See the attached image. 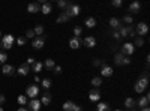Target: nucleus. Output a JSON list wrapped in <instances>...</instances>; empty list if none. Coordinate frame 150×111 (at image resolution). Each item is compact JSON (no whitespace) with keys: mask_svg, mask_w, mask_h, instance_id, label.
I'll return each mask as SVG.
<instances>
[{"mask_svg":"<svg viewBox=\"0 0 150 111\" xmlns=\"http://www.w3.org/2000/svg\"><path fill=\"white\" fill-rule=\"evenodd\" d=\"M112 6H114V8H120L122 6V0H112Z\"/></svg>","mask_w":150,"mask_h":111,"instance_id":"43","label":"nucleus"},{"mask_svg":"<svg viewBox=\"0 0 150 111\" xmlns=\"http://www.w3.org/2000/svg\"><path fill=\"white\" fill-rule=\"evenodd\" d=\"M114 111H122V110H114Z\"/></svg>","mask_w":150,"mask_h":111,"instance_id":"54","label":"nucleus"},{"mask_svg":"<svg viewBox=\"0 0 150 111\" xmlns=\"http://www.w3.org/2000/svg\"><path fill=\"white\" fill-rule=\"evenodd\" d=\"M38 95H39V89H38V86L32 84V86H29V87L26 89V96L32 98V99H36Z\"/></svg>","mask_w":150,"mask_h":111,"instance_id":"7","label":"nucleus"},{"mask_svg":"<svg viewBox=\"0 0 150 111\" xmlns=\"http://www.w3.org/2000/svg\"><path fill=\"white\" fill-rule=\"evenodd\" d=\"M57 6H59L60 9H66L68 2H65V0H59V2H57Z\"/></svg>","mask_w":150,"mask_h":111,"instance_id":"42","label":"nucleus"},{"mask_svg":"<svg viewBox=\"0 0 150 111\" xmlns=\"http://www.w3.org/2000/svg\"><path fill=\"white\" fill-rule=\"evenodd\" d=\"M51 11H53V5L51 3H48V2H44L41 5V12L44 15H48V14H51Z\"/></svg>","mask_w":150,"mask_h":111,"instance_id":"14","label":"nucleus"},{"mask_svg":"<svg viewBox=\"0 0 150 111\" xmlns=\"http://www.w3.org/2000/svg\"><path fill=\"white\" fill-rule=\"evenodd\" d=\"M123 60H125V56L120 54V53H116V56H114V63H116L117 66H122V65H123Z\"/></svg>","mask_w":150,"mask_h":111,"instance_id":"25","label":"nucleus"},{"mask_svg":"<svg viewBox=\"0 0 150 111\" xmlns=\"http://www.w3.org/2000/svg\"><path fill=\"white\" fill-rule=\"evenodd\" d=\"M42 68H44V63H42V62H35V63L30 66V71H33V72H41L42 71Z\"/></svg>","mask_w":150,"mask_h":111,"instance_id":"22","label":"nucleus"},{"mask_svg":"<svg viewBox=\"0 0 150 111\" xmlns=\"http://www.w3.org/2000/svg\"><path fill=\"white\" fill-rule=\"evenodd\" d=\"M131 63V57H125V60H123V65H129Z\"/></svg>","mask_w":150,"mask_h":111,"instance_id":"48","label":"nucleus"},{"mask_svg":"<svg viewBox=\"0 0 150 111\" xmlns=\"http://www.w3.org/2000/svg\"><path fill=\"white\" fill-rule=\"evenodd\" d=\"M112 72H114V71H112L111 66H108V65L101 66V75H102V77H111Z\"/></svg>","mask_w":150,"mask_h":111,"instance_id":"17","label":"nucleus"},{"mask_svg":"<svg viewBox=\"0 0 150 111\" xmlns=\"http://www.w3.org/2000/svg\"><path fill=\"white\" fill-rule=\"evenodd\" d=\"M81 33H83L81 26H75V27H74V36H75V38H80Z\"/></svg>","mask_w":150,"mask_h":111,"instance_id":"35","label":"nucleus"},{"mask_svg":"<svg viewBox=\"0 0 150 111\" xmlns=\"http://www.w3.org/2000/svg\"><path fill=\"white\" fill-rule=\"evenodd\" d=\"M117 32H119V35H120L122 39H123V38H128V27H123V26H122Z\"/></svg>","mask_w":150,"mask_h":111,"instance_id":"32","label":"nucleus"},{"mask_svg":"<svg viewBox=\"0 0 150 111\" xmlns=\"http://www.w3.org/2000/svg\"><path fill=\"white\" fill-rule=\"evenodd\" d=\"M128 36L129 38H135V29L132 26H128Z\"/></svg>","mask_w":150,"mask_h":111,"instance_id":"39","label":"nucleus"},{"mask_svg":"<svg viewBox=\"0 0 150 111\" xmlns=\"http://www.w3.org/2000/svg\"><path fill=\"white\" fill-rule=\"evenodd\" d=\"M53 72H54V74H60V72H62V66L56 65V66L53 68Z\"/></svg>","mask_w":150,"mask_h":111,"instance_id":"44","label":"nucleus"},{"mask_svg":"<svg viewBox=\"0 0 150 111\" xmlns=\"http://www.w3.org/2000/svg\"><path fill=\"white\" fill-rule=\"evenodd\" d=\"M33 32H35L36 36H42L44 35V26H42V24H38V26L33 29Z\"/></svg>","mask_w":150,"mask_h":111,"instance_id":"30","label":"nucleus"},{"mask_svg":"<svg viewBox=\"0 0 150 111\" xmlns=\"http://www.w3.org/2000/svg\"><path fill=\"white\" fill-rule=\"evenodd\" d=\"M149 102H150V95H146V96H140V99L135 102V105L144 108V107H149Z\"/></svg>","mask_w":150,"mask_h":111,"instance_id":"9","label":"nucleus"},{"mask_svg":"<svg viewBox=\"0 0 150 111\" xmlns=\"http://www.w3.org/2000/svg\"><path fill=\"white\" fill-rule=\"evenodd\" d=\"M17 44H18L20 47H23V45H26V44H27V39L24 38V36H21V38H18V39H17Z\"/></svg>","mask_w":150,"mask_h":111,"instance_id":"40","label":"nucleus"},{"mask_svg":"<svg viewBox=\"0 0 150 111\" xmlns=\"http://www.w3.org/2000/svg\"><path fill=\"white\" fill-rule=\"evenodd\" d=\"M44 66H45V69H48V71H53V68L56 66V65H54V60H53V59H47L45 63H44Z\"/></svg>","mask_w":150,"mask_h":111,"instance_id":"29","label":"nucleus"},{"mask_svg":"<svg viewBox=\"0 0 150 111\" xmlns=\"http://www.w3.org/2000/svg\"><path fill=\"white\" fill-rule=\"evenodd\" d=\"M51 101H53V95L51 93H50L48 90L42 95V98H41V104H44L45 107L47 105H50V104H51Z\"/></svg>","mask_w":150,"mask_h":111,"instance_id":"13","label":"nucleus"},{"mask_svg":"<svg viewBox=\"0 0 150 111\" xmlns=\"http://www.w3.org/2000/svg\"><path fill=\"white\" fill-rule=\"evenodd\" d=\"M0 39H2V33H0Z\"/></svg>","mask_w":150,"mask_h":111,"instance_id":"53","label":"nucleus"},{"mask_svg":"<svg viewBox=\"0 0 150 111\" xmlns=\"http://www.w3.org/2000/svg\"><path fill=\"white\" fill-rule=\"evenodd\" d=\"M35 62H36V60H35V59H33V57H29V59H27V62H26V63H27V65H29V66H32V65H33V63H35Z\"/></svg>","mask_w":150,"mask_h":111,"instance_id":"46","label":"nucleus"},{"mask_svg":"<svg viewBox=\"0 0 150 111\" xmlns=\"http://www.w3.org/2000/svg\"><path fill=\"white\" fill-rule=\"evenodd\" d=\"M41 101H38V99H32L30 102H29V111H39V108H41Z\"/></svg>","mask_w":150,"mask_h":111,"instance_id":"15","label":"nucleus"},{"mask_svg":"<svg viewBox=\"0 0 150 111\" xmlns=\"http://www.w3.org/2000/svg\"><path fill=\"white\" fill-rule=\"evenodd\" d=\"M80 45H81V41H80V38H75V36H72V38L69 39V47L72 48V50H78V48H80Z\"/></svg>","mask_w":150,"mask_h":111,"instance_id":"16","label":"nucleus"},{"mask_svg":"<svg viewBox=\"0 0 150 111\" xmlns=\"http://www.w3.org/2000/svg\"><path fill=\"white\" fill-rule=\"evenodd\" d=\"M17 74H18V75H23V77H26L27 75V74L30 72V66L27 65V63H21L20 65V68L15 71Z\"/></svg>","mask_w":150,"mask_h":111,"instance_id":"11","label":"nucleus"},{"mask_svg":"<svg viewBox=\"0 0 150 111\" xmlns=\"http://www.w3.org/2000/svg\"><path fill=\"white\" fill-rule=\"evenodd\" d=\"M134 47H143L144 45V39L140 38V36H135V42L132 44Z\"/></svg>","mask_w":150,"mask_h":111,"instance_id":"34","label":"nucleus"},{"mask_svg":"<svg viewBox=\"0 0 150 111\" xmlns=\"http://www.w3.org/2000/svg\"><path fill=\"white\" fill-rule=\"evenodd\" d=\"M27 12H30V14L41 12V3H30V5L27 6Z\"/></svg>","mask_w":150,"mask_h":111,"instance_id":"20","label":"nucleus"},{"mask_svg":"<svg viewBox=\"0 0 150 111\" xmlns=\"http://www.w3.org/2000/svg\"><path fill=\"white\" fill-rule=\"evenodd\" d=\"M123 21H125V23H126V24H129V26H131V24L134 23V20H132V17H131L129 14H128V15H125V17H123Z\"/></svg>","mask_w":150,"mask_h":111,"instance_id":"41","label":"nucleus"},{"mask_svg":"<svg viewBox=\"0 0 150 111\" xmlns=\"http://www.w3.org/2000/svg\"><path fill=\"white\" fill-rule=\"evenodd\" d=\"M83 45L87 47V48H93L96 45V38H93V36H87V38L83 39Z\"/></svg>","mask_w":150,"mask_h":111,"instance_id":"12","label":"nucleus"},{"mask_svg":"<svg viewBox=\"0 0 150 111\" xmlns=\"http://www.w3.org/2000/svg\"><path fill=\"white\" fill-rule=\"evenodd\" d=\"M112 38H114V39H117V41H120L122 38H120V35H119V32L117 30H114V32H112Z\"/></svg>","mask_w":150,"mask_h":111,"instance_id":"45","label":"nucleus"},{"mask_svg":"<svg viewBox=\"0 0 150 111\" xmlns=\"http://www.w3.org/2000/svg\"><path fill=\"white\" fill-rule=\"evenodd\" d=\"M6 60H8V54L5 51H0V63L6 65Z\"/></svg>","mask_w":150,"mask_h":111,"instance_id":"38","label":"nucleus"},{"mask_svg":"<svg viewBox=\"0 0 150 111\" xmlns=\"http://www.w3.org/2000/svg\"><path fill=\"white\" fill-rule=\"evenodd\" d=\"M17 101H18L20 107H24V105L27 104V96H26V95H20V96L17 98Z\"/></svg>","mask_w":150,"mask_h":111,"instance_id":"31","label":"nucleus"},{"mask_svg":"<svg viewBox=\"0 0 150 111\" xmlns=\"http://www.w3.org/2000/svg\"><path fill=\"white\" fill-rule=\"evenodd\" d=\"M141 111H150V110H149V107H144V108H141Z\"/></svg>","mask_w":150,"mask_h":111,"instance_id":"51","label":"nucleus"},{"mask_svg":"<svg viewBox=\"0 0 150 111\" xmlns=\"http://www.w3.org/2000/svg\"><path fill=\"white\" fill-rule=\"evenodd\" d=\"M35 81H36V83H41V78H39V77L36 75V77H35Z\"/></svg>","mask_w":150,"mask_h":111,"instance_id":"50","label":"nucleus"},{"mask_svg":"<svg viewBox=\"0 0 150 111\" xmlns=\"http://www.w3.org/2000/svg\"><path fill=\"white\" fill-rule=\"evenodd\" d=\"M5 101H6L5 95H2V93H0V105H2V104H5Z\"/></svg>","mask_w":150,"mask_h":111,"instance_id":"47","label":"nucleus"},{"mask_svg":"<svg viewBox=\"0 0 150 111\" xmlns=\"http://www.w3.org/2000/svg\"><path fill=\"white\" fill-rule=\"evenodd\" d=\"M24 38H26V39H35L36 38V35H35V32H33V29H29L27 32H26V36H24Z\"/></svg>","mask_w":150,"mask_h":111,"instance_id":"37","label":"nucleus"},{"mask_svg":"<svg viewBox=\"0 0 150 111\" xmlns=\"http://www.w3.org/2000/svg\"><path fill=\"white\" fill-rule=\"evenodd\" d=\"M2 72L5 74V75H14L15 74V68L12 66V65H3V69H2Z\"/></svg>","mask_w":150,"mask_h":111,"instance_id":"21","label":"nucleus"},{"mask_svg":"<svg viewBox=\"0 0 150 111\" xmlns=\"http://www.w3.org/2000/svg\"><path fill=\"white\" fill-rule=\"evenodd\" d=\"M147 84H149V72H143L140 75V78H138V81L135 83L134 89H135L137 93H143L147 89Z\"/></svg>","mask_w":150,"mask_h":111,"instance_id":"1","label":"nucleus"},{"mask_svg":"<svg viewBox=\"0 0 150 111\" xmlns=\"http://www.w3.org/2000/svg\"><path fill=\"white\" fill-rule=\"evenodd\" d=\"M0 111H5V110H3V108H2V105H0Z\"/></svg>","mask_w":150,"mask_h":111,"instance_id":"52","label":"nucleus"},{"mask_svg":"<svg viewBox=\"0 0 150 111\" xmlns=\"http://www.w3.org/2000/svg\"><path fill=\"white\" fill-rule=\"evenodd\" d=\"M45 45V36H36V38L32 41V47L35 48V50H41V48Z\"/></svg>","mask_w":150,"mask_h":111,"instance_id":"6","label":"nucleus"},{"mask_svg":"<svg viewBox=\"0 0 150 111\" xmlns=\"http://www.w3.org/2000/svg\"><path fill=\"white\" fill-rule=\"evenodd\" d=\"M108 24L111 26V29H114V30H119V29L122 27V21H120L119 18H110Z\"/></svg>","mask_w":150,"mask_h":111,"instance_id":"18","label":"nucleus"},{"mask_svg":"<svg viewBox=\"0 0 150 111\" xmlns=\"http://www.w3.org/2000/svg\"><path fill=\"white\" fill-rule=\"evenodd\" d=\"M84 24H86V27H89V29H93V27L96 26V20H95L93 17H89V18H86Z\"/></svg>","mask_w":150,"mask_h":111,"instance_id":"24","label":"nucleus"},{"mask_svg":"<svg viewBox=\"0 0 150 111\" xmlns=\"http://www.w3.org/2000/svg\"><path fill=\"white\" fill-rule=\"evenodd\" d=\"M147 32H149V27H147V24H146V23H138V24H137L135 35H138L140 38H141V36L147 35Z\"/></svg>","mask_w":150,"mask_h":111,"instance_id":"8","label":"nucleus"},{"mask_svg":"<svg viewBox=\"0 0 150 111\" xmlns=\"http://www.w3.org/2000/svg\"><path fill=\"white\" fill-rule=\"evenodd\" d=\"M125 107H126L128 110H134L135 108V101L132 99V98H126V99H125Z\"/></svg>","mask_w":150,"mask_h":111,"instance_id":"27","label":"nucleus"},{"mask_svg":"<svg viewBox=\"0 0 150 111\" xmlns=\"http://www.w3.org/2000/svg\"><path fill=\"white\" fill-rule=\"evenodd\" d=\"M15 42V38L12 35H5L2 36V39H0V47L3 48V50H11L12 45Z\"/></svg>","mask_w":150,"mask_h":111,"instance_id":"3","label":"nucleus"},{"mask_svg":"<svg viewBox=\"0 0 150 111\" xmlns=\"http://www.w3.org/2000/svg\"><path fill=\"white\" fill-rule=\"evenodd\" d=\"M66 21H69V17L65 14V12H62V14L56 18V23L57 24H62V23H66Z\"/></svg>","mask_w":150,"mask_h":111,"instance_id":"26","label":"nucleus"},{"mask_svg":"<svg viewBox=\"0 0 150 111\" xmlns=\"http://www.w3.org/2000/svg\"><path fill=\"white\" fill-rule=\"evenodd\" d=\"M89 99L92 102H98L99 99H101V92H99V89H92L89 92Z\"/></svg>","mask_w":150,"mask_h":111,"instance_id":"10","label":"nucleus"},{"mask_svg":"<svg viewBox=\"0 0 150 111\" xmlns=\"http://www.w3.org/2000/svg\"><path fill=\"white\" fill-rule=\"evenodd\" d=\"M140 11H141V3L140 2H132L129 5V12H132V14H138Z\"/></svg>","mask_w":150,"mask_h":111,"instance_id":"19","label":"nucleus"},{"mask_svg":"<svg viewBox=\"0 0 150 111\" xmlns=\"http://www.w3.org/2000/svg\"><path fill=\"white\" fill-rule=\"evenodd\" d=\"M92 86H93V89H99L102 86V77H93L92 78Z\"/></svg>","mask_w":150,"mask_h":111,"instance_id":"23","label":"nucleus"},{"mask_svg":"<svg viewBox=\"0 0 150 111\" xmlns=\"http://www.w3.org/2000/svg\"><path fill=\"white\" fill-rule=\"evenodd\" d=\"M63 12H65V14L69 17V20H71V18H74V17H78V15H80L81 8H80L78 5H75V3H68V6H66V9H65Z\"/></svg>","mask_w":150,"mask_h":111,"instance_id":"2","label":"nucleus"},{"mask_svg":"<svg viewBox=\"0 0 150 111\" xmlns=\"http://www.w3.org/2000/svg\"><path fill=\"white\" fill-rule=\"evenodd\" d=\"M63 111H83V107L81 105H77L72 101H66L63 104Z\"/></svg>","mask_w":150,"mask_h":111,"instance_id":"5","label":"nucleus"},{"mask_svg":"<svg viewBox=\"0 0 150 111\" xmlns=\"http://www.w3.org/2000/svg\"><path fill=\"white\" fill-rule=\"evenodd\" d=\"M134 51H135V47L131 44V42H126V44H123L122 47H120V54H123L125 57H129L131 54H134Z\"/></svg>","mask_w":150,"mask_h":111,"instance_id":"4","label":"nucleus"},{"mask_svg":"<svg viewBox=\"0 0 150 111\" xmlns=\"http://www.w3.org/2000/svg\"><path fill=\"white\" fill-rule=\"evenodd\" d=\"M41 83H42V87L45 90H48L50 87H51V80L50 78H44V80H41Z\"/></svg>","mask_w":150,"mask_h":111,"instance_id":"33","label":"nucleus"},{"mask_svg":"<svg viewBox=\"0 0 150 111\" xmlns=\"http://www.w3.org/2000/svg\"><path fill=\"white\" fill-rule=\"evenodd\" d=\"M92 65L93 66H104V65H107L104 60H101V59H93L92 60Z\"/></svg>","mask_w":150,"mask_h":111,"instance_id":"36","label":"nucleus"},{"mask_svg":"<svg viewBox=\"0 0 150 111\" xmlns=\"http://www.w3.org/2000/svg\"><path fill=\"white\" fill-rule=\"evenodd\" d=\"M17 111H29V108H24V107H20Z\"/></svg>","mask_w":150,"mask_h":111,"instance_id":"49","label":"nucleus"},{"mask_svg":"<svg viewBox=\"0 0 150 111\" xmlns=\"http://www.w3.org/2000/svg\"><path fill=\"white\" fill-rule=\"evenodd\" d=\"M96 111H111V108H110V105L107 102H99Z\"/></svg>","mask_w":150,"mask_h":111,"instance_id":"28","label":"nucleus"}]
</instances>
